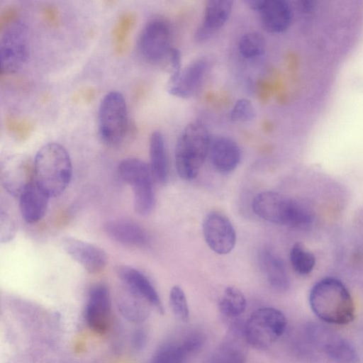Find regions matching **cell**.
Instances as JSON below:
<instances>
[{
  "instance_id": "6da1fadb",
  "label": "cell",
  "mask_w": 363,
  "mask_h": 363,
  "mask_svg": "<svg viewBox=\"0 0 363 363\" xmlns=\"http://www.w3.org/2000/svg\"><path fill=\"white\" fill-rule=\"evenodd\" d=\"M309 303L315 315L328 323L346 325L354 318V304L349 290L334 277L322 279L313 286Z\"/></svg>"
},
{
  "instance_id": "7a4b0ae2",
  "label": "cell",
  "mask_w": 363,
  "mask_h": 363,
  "mask_svg": "<svg viewBox=\"0 0 363 363\" xmlns=\"http://www.w3.org/2000/svg\"><path fill=\"white\" fill-rule=\"evenodd\" d=\"M33 167L35 181L50 197L60 195L70 182L72 161L66 149L59 143L42 146L35 155Z\"/></svg>"
},
{
  "instance_id": "3957f363",
  "label": "cell",
  "mask_w": 363,
  "mask_h": 363,
  "mask_svg": "<svg viewBox=\"0 0 363 363\" xmlns=\"http://www.w3.org/2000/svg\"><path fill=\"white\" fill-rule=\"evenodd\" d=\"M252 209L259 218L295 229H304L312 224L313 213L305 204L272 191L257 194Z\"/></svg>"
},
{
  "instance_id": "277c9868",
  "label": "cell",
  "mask_w": 363,
  "mask_h": 363,
  "mask_svg": "<svg viewBox=\"0 0 363 363\" xmlns=\"http://www.w3.org/2000/svg\"><path fill=\"white\" fill-rule=\"evenodd\" d=\"M211 138L199 121H191L184 128L174 151L175 166L181 178L191 180L196 177L208 155Z\"/></svg>"
},
{
  "instance_id": "5b68a950",
  "label": "cell",
  "mask_w": 363,
  "mask_h": 363,
  "mask_svg": "<svg viewBox=\"0 0 363 363\" xmlns=\"http://www.w3.org/2000/svg\"><path fill=\"white\" fill-rule=\"evenodd\" d=\"M118 174L123 182L132 187L135 211L141 216L150 213L155 196L149 164L138 158H127L118 164Z\"/></svg>"
},
{
  "instance_id": "8992f818",
  "label": "cell",
  "mask_w": 363,
  "mask_h": 363,
  "mask_svg": "<svg viewBox=\"0 0 363 363\" xmlns=\"http://www.w3.org/2000/svg\"><path fill=\"white\" fill-rule=\"evenodd\" d=\"M286 324L285 315L279 309L259 308L244 323L245 338L249 345L258 350H266L284 334Z\"/></svg>"
},
{
  "instance_id": "52a82bcc",
  "label": "cell",
  "mask_w": 363,
  "mask_h": 363,
  "mask_svg": "<svg viewBox=\"0 0 363 363\" xmlns=\"http://www.w3.org/2000/svg\"><path fill=\"white\" fill-rule=\"evenodd\" d=\"M128 125V109L123 94L116 91L107 93L101 99L98 113L99 133L108 145L121 143Z\"/></svg>"
},
{
  "instance_id": "ba28073f",
  "label": "cell",
  "mask_w": 363,
  "mask_h": 363,
  "mask_svg": "<svg viewBox=\"0 0 363 363\" xmlns=\"http://www.w3.org/2000/svg\"><path fill=\"white\" fill-rule=\"evenodd\" d=\"M28 37L26 25L16 21L4 30L0 40L1 70L13 73L20 69L28 57Z\"/></svg>"
},
{
  "instance_id": "9c48e42d",
  "label": "cell",
  "mask_w": 363,
  "mask_h": 363,
  "mask_svg": "<svg viewBox=\"0 0 363 363\" xmlns=\"http://www.w3.org/2000/svg\"><path fill=\"white\" fill-rule=\"evenodd\" d=\"M172 32L169 26L162 20L149 21L142 29L138 48L147 61L157 62L166 58L171 49Z\"/></svg>"
},
{
  "instance_id": "30bf717a",
  "label": "cell",
  "mask_w": 363,
  "mask_h": 363,
  "mask_svg": "<svg viewBox=\"0 0 363 363\" xmlns=\"http://www.w3.org/2000/svg\"><path fill=\"white\" fill-rule=\"evenodd\" d=\"M205 342L204 335L191 331L173 340L163 343L153 354L150 363H188Z\"/></svg>"
},
{
  "instance_id": "8fae6325",
  "label": "cell",
  "mask_w": 363,
  "mask_h": 363,
  "mask_svg": "<svg viewBox=\"0 0 363 363\" xmlns=\"http://www.w3.org/2000/svg\"><path fill=\"white\" fill-rule=\"evenodd\" d=\"M203 233L208 247L218 255L232 251L236 242V233L230 220L223 213L213 211L203 222Z\"/></svg>"
},
{
  "instance_id": "7c38bea8",
  "label": "cell",
  "mask_w": 363,
  "mask_h": 363,
  "mask_svg": "<svg viewBox=\"0 0 363 363\" xmlns=\"http://www.w3.org/2000/svg\"><path fill=\"white\" fill-rule=\"evenodd\" d=\"M89 328L98 334L106 333L111 322V302L109 291L104 284L93 286L89 293L84 311Z\"/></svg>"
},
{
  "instance_id": "4fadbf2b",
  "label": "cell",
  "mask_w": 363,
  "mask_h": 363,
  "mask_svg": "<svg viewBox=\"0 0 363 363\" xmlns=\"http://www.w3.org/2000/svg\"><path fill=\"white\" fill-rule=\"evenodd\" d=\"M65 251L89 273H98L106 267L108 257L101 247L72 237L63 238Z\"/></svg>"
},
{
  "instance_id": "5bb4252c",
  "label": "cell",
  "mask_w": 363,
  "mask_h": 363,
  "mask_svg": "<svg viewBox=\"0 0 363 363\" xmlns=\"http://www.w3.org/2000/svg\"><path fill=\"white\" fill-rule=\"evenodd\" d=\"M208 69L207 60H195L182 69L175 79L168 81L167 91L171 95L182 99L191 97L200 88Z\"/></svg>"
},
{
  "instance_id": "9a60e30c",
  "label": "cell",
  "mask_w": 363,
  "mask_h": 363,
  "mask_svg": "<svg viewBox=\"0 0 363 363\" xmlns=\"http://www.w3.org/2000/svg\"><path fill=\"white\" fill-rule=\"evenodd\" d=\"M115 272L126 289L155 307L159 312H163L159 294L144 274L133 267L123 264L117 265L115 267Z\"/></svg>"
},
{
  "instance_id": "2e32d148",
  "label": "cell",
  "mask_w": 363,
  "mask_h": 363,
  "mask_svg": "<svg viewBox=\"0 0 363 363\" xmlns=\"http://www.w3.org/2000/svg\"><path fill=\"white\" fill-rule=\"evenodd\" d=\"M295 6L284 0H264L259 11L260 21L265 30L272 33H281L294 24L296 17Z\"/></svg>"
},
{
  "instance_id": "e0dca14e",
  "label": "cell",
  "mask_w": 363,
  "mask_h": 363,
  "mask_svg": "<svg viewBox=\"0 0 363 363\" xmlns=\"http://www.w3.org/2000/svg\"><path fill=\"white\" fill-rule=\"evenodd\" d=\"M247 345H249L245 335L244 324L235 322L209 360L217 363H245Z\"/></svg>"
},
{
  "instance_id": "ac0fdd59",
  "label": "cell",
  "mask_w": 363,
  "mask_h": 363,
  "mask_svg": "<svg viewBox=\"0 0 363 363\" xmlns=\"http://www.w3.org/2000/svg\"><path fill=\"white\" fill-rule=\"evenodd\" d=\"M313 338H318V343L323 351L336 363H355L357 355L354 347L346 340L322 328H310Z\"/></svg>"
},
{
  "instance_id": "d6986e66",
  "label": "cell",
  "mask_w": 363,
  "mask_h": 363,
  "mask_svg": "<svg viewBox=\"0 0 363 363\" xmlns=\"http://www.w3.org/2000/svg\"><path fill=\"white\" fill-rule=\"evenodd\" d=\"M230 0H213L206 3L203 18L195 33L199 42L212 37L228 20L233 10Z\"/></svg>"
},
{
  "instance_id": "ffe728a7",
  "label": "cell",
  "mask_w": 363,
  "mask_h": 363,
  "mask_svg": "<svg viewBox=\"0 0 363 363\" xmlns=\"http://www.w3.org/2000/svg\"><path fill=\"white\" fill-rule=\"evenodd\" d=\"M208 155L214 169L225 174L238 167L241 152L235 140L226 136H218L211 138Z\"/></svg>"
},
{
  "instance_id": "44dd1931",
  "label": "cell",
  "mask_w": 363,
  "mask_h": 363,
  "mask_svg": "<svg viewBox=\"0 0 363 363\" xmlns=\"http://www.w3.org/2000/svg\"><path fill=\"white\" fill-rule=\"evenodd\" d=\"M104 231L112 240L129 247H143L149 242L147 231L134 221L113 219L104 225Z\"/></svg>"
},
{
  "instance_id": "7402d4cb",
  "label": "cell",
  "mask_w": 363,
  "mask_h": 363,
  "mask_svg": "<svg viewBox=\"0 0 363 363\" xmlns=\"http://www.w3.org/2000/svg\"><path fill=\"white\" fill-rule=\"evenodd\" d=\"M50 196L33 180L19 196V208L22 218L28 223H35L45 216Z\"/></svg>"
},
{
  "instance_id": "603a6c76",
  "label": "cell",
  "mask_w": 363,
  "mask_h": 363,
  "mask_svg": "<svg viewBox=\"0 0 363 363\" xmlns=\"http://www.w3.org/2000/svg\"><path fill=\"white\" fill-rule=\"evenodd\" d=\"M259 264L270 286L284 291L289 286V277L283 260L272 250L263 249L259 254Z\"/></svg>"
},
{
  "instance_id": "cb8c5ba5",
  "label": "cell",
  "mask_w": 363,
  "mask_h": 363,
  "mask_svg": "<svg viewBox=\"0 0 363 363\" xmlns=\"http://www.w3.org/2000/svg\"><path fill=\"white\" fill-rule=\"evenodd\" d=\"M150 169L153 180L160 184L166 183L168 177V162L165 141L159 130L152 133L149 142Z\"/></svg>"
},
{
  "instance_id": "d4e9b609",
  "label": "cell",
  "mask_w": 363,
  "mask_h": 363,
  "mask_svg": "<svg viewBox=\"0 0 363 363\" xmlns=\"http://www.w3.org/2000/svg\"><path fill=\"white\" fill-rule=\"evenodd\" d=\"M33 180L34 167L27 162H21L1 169L2 186L9 194L14 196H19L25 187Z\"/></svg>"
},
{
  "instance_id": "484cf974",
  "label": "cell",
  "mask_w": 363,
  "mask_h": 363,
  "mask_svg": "<svg viewBox=\"0 0 363 363\" xmlns=\"http://www.w3.org/2000/svg\"><path fill=\"white\" fill-rule=\"evenodd\" d=\"M247 301L242 292L235 286H228L219 302V308L228 318H238L245 311Z\"/></svg>"
},
{
  "instance_id": "4316f807",
  "label": "cell",
  "mask_w": 363,
  "mask_h": 363,
  "mask_svg": "<svg viewBox=\"0 0 363 363\" xmlns=\"http://www.w3.org/2000/svg\"><path fill=\"white\" fill-rule=\"evenodd\" d=\"M290 262L294 270L298 274H310L315 265V257L301 243H295L290 250Z\"/></svg>"
},
{
  "instance_id": "83f0119b",
  "label": "cell",
  "mask_w": 363,
  "mask_h": 363,
  "mask_svg": "<svg viewBox=\"0 0 363 363\" xmlns=\"http://www.w3.org/2000/svg\"><path fill=\"white\" fill-rule=\"evenodd\" d=\"M127 291L128 294H125L118 301V307L121 313L130 320L135 322L144 320L148 316V310L143 303L145 301L128 289Z\"/></svg>"
},
{
  "instance_id": "f1b7e54d",
  "label": "cell",
  "mask_w": 363,
  "mask_h": 363,
  "mask_svg": "<svg viewBox=\"0 0 363 363\" xmlns=\"http://www.w3.org/2000/svg\"><path fill=\"white\" fill-rule=\"evenodd\" d=\"M266 49V40L258 32L251 31L243 34L238 42V50L240 55L247 59L261 56Z\"/></svg>"
},
{
  "instance_id": "f546056e",
  "label": "cell",
  "mask_w": 363,
  "mask_h": 363,
  "mask_svg": "<svg viewBox=\"0 0 363 363\" xmlns=\"http://www.w3.org/2000/svg\"><path fill=\"white\" fill-rule=\"evenodd\" d=\"M169 305L175 317L182 321L189 318V308L186 294L179 286H174L169 292Z\"/></svg>"
},
{
  "instance_id": "4dcf8cb0",
  "label": "cell",
  "mask_w": 363,
  "mask_h": 363,
  "mask_svg": "<svg viewBox=\"0 0 363 363\" xmlns=\"http://www.w3.org/2000/svg\"><path fill=\"white\" fill-rule=\"evenodd\" d=\"M255 107L247 99H239L233 104L230 111V118L233 121L246 123L251 121L255 117Z\"/></svg>"
},
{
  "instance_id": "1f68e13d",
  "label": "cell",
  "mask_w": 363,
  "mask_h": 363,
  "mask_svg": "<svg viewBox=\"0 0 363 363\" xmlns=\"http://www.w3.org/2000/svg\"><path fill=\"white\" fill-rule=\"evenodd\" d=\"M16 223L10 214L2 208L0 211V240L1 242H8L16 235Z\"/></svg>"
},
{
  "instance_id": "d6a6232c",
  "label": "cell",
  "mask_w": 363,
  "mask_h": 363,
  "mask_svg": "<svg viewBox=\"0 0 363 363\" xmlns=\"http://www.w3.org/2000/svg\"><path fill=\"white\" fill-rule=\"evenodd\" d=\"M167 57L170 64V77L169 81L175 79L182 70V58L180 52L176 48H172Z\"/></svg>"
},
{
  "instance_id": "836d02e7",
  "label": "cell",
  "mask_w": 363,
  "mask_h": 363,
  "mask_svg": "<svg viewBox=\"0 0 363 363\" xmlns=\"http://www.w3.org/2000/svg\"><path fill=\"white\" fill-rule=\"evenodd\" d=\"M147 341L145 333L142 330H138L133 335V346L137 350H141L145 347Z\"/></svg>"
},
{
  "instance_id": "e575fe53",
  "label": "cell",
  "mask_w": 363,
  "mask_h": 363,
  "mask_svg": "<svg viewBox=\"0 0 363 363\" xmlns=\"http://www.w3.org/2000/svg\"><path fill=\"white\" fill-rule=\"evenodd\" d=\"M264 3V0H249L246 1V4L248 5V6L255 11L259 12V11L262 9L263 6V4Z\"/></svg>"
},
{
  "instance_id": "d590c367",
  "label": "cell",
  "mask_w": 363,
  "mask_h": 363,
  "mask_svg": "<svg viewBox=\"0 0 363 363\" xmlns=\"http://www.w3.org/2000/svg\"><path fill=\"white\" fill-rule=\"evenodd\" d=\"M208 363H217V362H212V361H208Z\"/></svg>"
}]
</instances>
